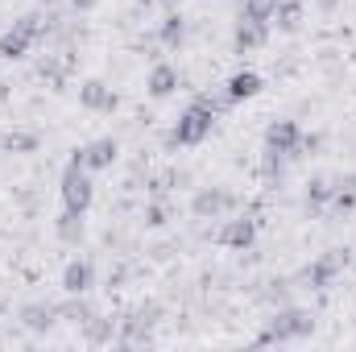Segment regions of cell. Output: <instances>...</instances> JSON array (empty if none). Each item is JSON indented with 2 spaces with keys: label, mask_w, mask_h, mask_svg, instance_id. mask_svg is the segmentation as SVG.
Returning a JSON list of instances; mask_svg holds the SVG:
<instances>
[{
  "label": "cell",
  "mask_w": 356,
  "mask_h": 352,
  "mask_svg": "<svg viewBox=\"0 0 356 352\" xmlns=\"http://www.w3.org/2000/svg\"><path fill=\"white\" fill-rule=\"evenodd\" d=\"M220 108H228L224 91H220V95H195V99H191V108H186V112H178L175 129H170V145H199V141H207V137H211V129H216Z\"/></svg>",
  "instance_id": "1"
},
{
  "label": "cell",
  "mask_w": 356,
  "mask_h": 352,
  "mask_svg": "<svg viewBox=\"0 0 356 352\" xmlns=\"http://www.w3.org/2000/svg\"><path fill=\"white\" fill-rule=\"evenodd\" d=\"M315 332V315L302 307H277V315L257 332V344H294Z\"/></svg>",
  "instance_id": "2"
},
{
  "label": "cell",
  "mask_w": 356,
  "mask_h": 352,
  "mask_svg": "<svg viewBox=\"0 0 356 352\" xmlns=\"http://www.w3.org/2000/svg\"><path fill=\"white\" fill-rule=\"evenodd\" d=\"M42 33H46V21H42V13H25V17H17V21H13V25L0 33V58H4V63H17V58H25Z\"/></svg>",
  "instance_id": "3"
},
{
  "label": "cell",
  "mask_w": 356,
  "mask_h": 352,
  "mask_svg": "<svg viewBox=\"0 0 356 352\" xmlns=\"http://www.w3.org/2000/svg\"><path fill=\"white\" fill-rule=\"evenodd\" d=\"M63 207L67 211H88L91 199H95V182H91V170L83 166H75V162H67V170H63Z\"/></svg>",
  "instance_id": "4"
},
{
  "label": "cell",
  "mask_w": 356,
  "mask_h": 352,
  "mask_svg": "<svg viewBox=\"0 0 356 352\" xmlns=\"http://www.w3.org/2000/svg\"><path fill=\"white\" fill-rule=\"evenodd\" d=\"M348 262H353V253H348V249H327L323 257H315V262L302 269V282H307L311 290H327V286L348 269Z\"/></svg>",
  "instance_id": "5"
},
{
  "label": "cell",
  "mask_w": 356,
  "mask_h": 352,
  "mask_svg": "<svg viewBox=\"0 0 356 352\" xmlns=\"http://www.w3.org/2000/svg\"><path fill=\"white\" fill-rule=\"evenodd\" d=\"M228 211H236V195L228 186H199L195 199H191V216L195 220H220Z\"/></svg>",
  "instance_id": "6"
},
{
  "label": "cell",
  "mask_w": 356,
  "mask_h": 352,
  "mask_svg": "<svg viewBox=\"0 0 356 352\" xmlns=\"http://www.w3.org/2000/svg\"><path fill=\"white\" fill-rule=\"evenodd\" d=\"M216 241H220L224 249L249 253V249L257 245V220H253V216H232V220H224V224L216 228Z\"/></svg>",
  "instance_id": "7"
},
{
  "label": "cell",
  "mask_w": 356,
  "mask_h": 352,
  "mask_svg": "<svg viewBox=\"0 0 356 352\" xmlns=\"http://www.w3.org/2000/svg\"><path fill=\"white\" fill-rule=\"evenodd\" d=\"M116 158H120L116 137H95V141H88V145L71 150V162H75V166H83V170H108Z\"/></svg>",
  "instance_id": "8"
},
{
  "label": "cell",
  "mask_w": 356,
  "mask_h": 352,
  "mask_svg": "<svg viewBox=\"0 0 356 352\" xmlns=\"http://www.w3.org/2000/svg\"><path fill=\"white\" fill-rule=\"evenodd\" d=\"M298 141H302V129H298V120H269L266 125V150H277V154H286V158H298Z\"/></svg>",
  "instance_id": "9"
},
{
  "label": "cell",
  "mask_w": 356,
  "mask_h": 352,
  "mask_svg": "<svg viewBox=\"0 0 356 352\" xmlns=\"http://www.w3.org/2000/svg\"><path fill=\"white\" fill-rule=\"evenodd\" d=\"M266 42H269V25H266V21H249V17H241V21H236V33H232V50H236V54L261 50Z\"/></svg>",
  "instance_id": "10"
},
{
  "label": "cell",
  "mask_w": 356,
  "mask_h": 352,
  "mask_svg": "<svg viewBox=\"0 0 356 352\" xmlns=\"http://www.w3.org/2000/svg\"><path fill=\"white\" fill-rule=\"evenodd\" d=\"M261 88H266V79H261L257 71H236V75H228V83H224V99H228V104H245V99L261 95Z\"/></svg>",
  "instance_id": "11"
},
{
  "label": "cell",
  "mask_w": 356,
  "mask_h": 352,
  "mask_svg": "<svg viewBox=\"0 0 356 352\" xmlns=\"http://www.w3.org/2000/svg\"><path fill=\"white\" fill-rule=\"evenodd\" d=\"M79 104L88 108V112H116V91L108 88L104 79H88L83 88H79Z\"/></svg>",
  "instance_id": "12"
},
{
  "label": "cell",
  "mask_w": 356,
  "mask_h": 352,
  "mask_svg": "<svg viewBox=\"0 0 356 352\" xmlns=\"http://www.w3.org/2000/svg\"><path fill=\"white\" fill-rule=\"evenodd\" d=\"M178 83H182L178 67H170V63H154V67H149V79H145V91H149L154 99H166V95L178 91Z\"/></svg>",
  "instance_id": "13"
},
{
  "label": "cell",
  "mask_w": 356,
  "mask_h": 352,
  "mask_svg": "<svg viewBox=\"0 0 356 352\" xmlns=\"http://www.w3.org/2000/svg\"><path fill=\"white\" fill-rule=\"evenodd\" d=\"M91 282H95V265H91V257L67 262V269H63V290H67V294H88Z\"/></svg>",
  "instance_id": "14"
},
{
  "label": "cell",
  "mask_w": 356,
  "mask_h": 352,
  "mask_svg": "<svg viewBox=\"0 0 356 352\" xmlns=\"http://www.w3.org/2000/svg\"><path fill=\"white\" fill-rule=\"evenodd\" d=\"M58 323V307L54 303H25L21 307V328L29 332H50Z\"/></svg>",
  "instance_id": "15"
},
{
  "label": "cell",
  "mask_w": 356,
  "mask_h": 352,
  "mask_svg": "<svg viewBox=\"0 0 356 352\" xmlns=\"http://www.w3.org/2000/svg\"><path fill=\"white\" fill-rule=\"evenodd\" d=\"M158 42L166 46V50H182V42H186V17L182 13H166L162 17V25H158Z\"/></svg>",
  "instance_id": "16"
},
{
  "label": "cell",
  "mask_w": 356,
  "mask_h": 352,
  "mask_svg": "<svg viewBox=\"0 0 356 352\" xmlns=\"http://www.w3.org/2000/svg\"><path fill=\"white\" fill-rule=\"evenodd\" d=\"M332 195H336V182L332 178H311L307 182V216H319L332 203Z\"/></svg>",
  "instance_id": "17"
},
{
  "label": "cell",
  "mask_w": 356,
  "mask_h": 352,
  "mask_svg": "<svg viewBox=\"0 0 356 352\" xmlns=\"http://www.w3.org/2000/svg\"><path fill=\"white\" fill-rule=\"evenodd\" d=\"M273 25H277L282 33H294V29L302 25V0H277V4H273Z\"/></svg>",
  "instance_id": "18"
},
{
  "label": "cell",
  "mask_w": 356,
  "mask_h": 352,
  "mask_svg": "<svg viewBox=\"0 0 356 352\" xmlns=\"http://www.w3.org/2000/svg\"><path fill=\"white\" fill-rule=\"evenodd\" d=\"M91 315H95V311H91V303L83 294H71L67 303H58V319H67V323H75V328H83Z\"/></svg>",
  "instance_id": "19"
},
{
  "label": "cell",
  "mask_w": 356,
  "mask_h": 352,
  "mask_svg": "<svg viewBox=\"0 0 356 352\" xmlns=\"http://www.w3.org/2000/svg\"><path fill=\"white\" fill-rule=\"evenodd\" d=\"M54 232H58L63 245H79L83 241V211H63L58 224H54Z\"/></svg>",
  "instance_id": "20"
},
{
  "label": "cell",
  "mask_w": 356,
  "mask_h": 352,
  "mask_svg": "<svg viewBox=\"0 0 356 352\" xmlns=\"http://www.w3.org/2000/svg\"><path fill=\"white\" fill-rule=\"evenodd\" d=\"M83 340H88V344H112V340H116V319L91 315L88 323H83Z\"/></svg>",
  "instance_id": "21"
},
{
  "label": "cell",
  "mask_w": 356,
  "mask_h": 352,
  "mask_svg": "<svg viewBox=\"0 0 356 352\" xmlns=\"http://www.w3.org/2000/svg\"><path fill=\"white\" fill-rule=\"evenodd\" d=\"M286 154H277V150H266V158H261V178H266V186H282V178H286Z\"/></svg>",
  "instance_id": "22"
},
{
  "label": "cell",
  "mask_w": 356,
  "mask_h": 352,
  "mask_svg": "<svg viewBox=\"0 0 356 352\" xmlns=\"http://www.w3.org/2000/svg\"><path fill=\"white\" fill-rule=\"evenodd\" d=\"M38 141H42L38 133H8V137H4V150H8V154H33Z\"/></svg>",
  "instance_id": "23"
},
{
  "label": "cell",
  "mask_w": 356,
  "mask_h": 352,
  "mask_svg": "<svg viewBox=\"0 0 356 352\" xmlns=\"http://www.w3.org/2000/svg\"><path fill=\"white\" fill-rule=\"evenodd\" d=\"M273 4H277V0H245L241 17H249V21H266V25H273Z\"/></svg>",
  "instance_id": "24"
},
{
  "label": "cell",
  "mask_w": 356,
  "mask_h": 352,
  "mask_svg": "<svg viewBox=\"0 0 356 352\" xmlns=\"http://www.w3.org/2000/svg\"><path fill=\"white\" fill-rule=\"evenodd\" d=\"M166 220H170V203H166V199L145 203V228H162Z\"/></svg>",
  "instance_id": "25"
},
{
  "label": "cell",
  "mask_w": 356,
  "mask_h": 352,
  "mask_svg": "<svg viewBox=\"0 0 356 352\" xmlns=\"http://www.w3.org/2000/svg\"><path fill=\"white\" fill-rule=\"evenodd\" d=\"M95 4H99V0H71V8H75V13H88V8H95Z\"/></svg>",
  "instance_id": "26"
},
{
  "label": "cell",
  "mask_w": 356,
  "mask_h": 352,
  "mask_svg": "<svg viewBox=\"0 0 356 352\" xmlns=\"http://www.w3.org/2000/svg\"><path fill=\"white\" fill-rule=\"evenodd\" d=\"M315 4H319V8H323V13H336V8H340V4H344V0H315Z\"/></svg>",
  "instance_id": "27"
},
{
  "label": "cell",
  "mask_w": 356,
  "mask_h": 352,
  "mask_svg": "<svg viewBox=\"0 0 356 352\" xmlns=\"http://www.w3.org/2000/svg\"><path fill=\"white\" fill-rule=\"evenodd\" d=\"M0 311H4V307H0Z\"/></svg>",
  "instance_id": "28"
}]
</instances>
